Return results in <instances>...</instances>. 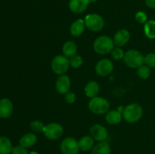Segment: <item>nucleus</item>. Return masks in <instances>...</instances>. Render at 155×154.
I'll use <instances>...</instances> for the list:
<instances>
[{
  "instance_id": "11",
  "label": "nucleus",
  "mask_w": 155,
  "mask_h": 154,
  "mask_svg": "<svg viewBox=\"0 0 155 154\" xmlns=\"http://www.w3.org/2000/svg\"><path fill=\"white\" fill-rule=\"evenodd\" d=\"M71 86V79L67 75H61L56 80L55 88L59 94L65 95L69 91Z\"/></svg>"
},
{
  "instance_id": "5",
  "label": "nucleus",
  "mask_w": 155,
  "mask_h": 154,
  "mask_svg": "<svg viewBox=\"0 0 155 154\" xmlns=\"http://www.w3.org/2000/svg\"><path fill=\"white\" fill-rule=\"evenodd\" d=\"M70 60L64 55H58L53 58L51 67L53 72L58 75H64L69 69Z\"/></svg>"
},
{
  "instance_id": "15",
  "label": "nucleus",
  "mask_w": 155,
  "mask_h": 154,
  "mask_svg": "<svg viewBox=\"0 0 155 154\" xmlns=\"http://www.w3.org/2000/svg\"><path fill=\"white\" fill-rule=\"evenodd\" d=\"M100 91V86L98 83L95 81H90L86 85L84 88V91L86 95L89 98H94L97 97Z\"/></svg>"
},
{
  "instance_id": "26",
  "label": "nucleus",
  "mask_w": 155,
  "mask_h": 154,
  "mask_svg": "<svg viewBox=\"0 0 155 154\" xmlns=\"http://www.w3.org/2000/svg\"><path fill=\"white\" fill-rule=\"evenodd\" d=\"M69 60L70 65H71L73 68H75V69L80 67L83 63V58H82V57L80 55H77V54H75V55H74L73 57H70Z\"/></svg>"
},
{
  "instance_id": "27",
  "label": "nucleus",
  "mask_w": 155,
  "mask_h": 154,
  "mask_svg": "<svg viewBox=\"0 0 155 154\" xmlns=\"http://www.w3.org/2000/svg\"><path fill=\"white\" fill-rule=\"evenodd\" d=\"M144 63L150 68H155V53H149L144 58Z\"/></svg>"
},
{
  "instance_id": "12",
  "label": "nucleus",
  "mask_w": 155,
  "mask_h": 154,
  "mask_svg": "<svg viewBox=\"0 0 155 154\" xmlns=\"http://www.w3.org/2000/svg\"><path fill=\"white\" fill-rule=\"evenodd\" d=\"M130 39V33L128 30L125 29L120 30L115 33L114 36V43L117 47H122L124 46L126 44L128 43Z\"/></svg>"
},
{
  "instance_id": "19",
  "label": "nucleus",
  "mask_w": 155,
  "mask_h": 154,
  "mask_svg": "<svg viewBox=\"0 0 155 154\" xmlns=\"http://www.w3.org/2000/svg\"><path fill=\"white\" fill-rule=\"evenodd\" d=\"M106 122L110 125H117L122 120V113L120 110H110L106 113Z\"/></svg>"
},
{
  "instance_id": "13",
  "label": "nucleus",
  "mask_w": 155,
  "mask_h": 154,
  "mask_svg": "<svg viewBox=\"0 0 155 154\" xmlns=\"http://www.w3.org/2000/svg\"><path fill=\"white\" fill-rule=\"evenodd\" d=\"M88 5L89 3L86 0H71L69 2V8L74 13L81 14L86 11Z\"/></svg>"
},
{
  "instance_id": "18",
  "label": "nucleus",
  "mask_w": 155,
  "mask_h": 154,
  "mask_svg": "<svg viewBox=\"0 0 155 154\" xmlns=\"http://www.w3.org/2000/svg\"><path fill=\"white\" fill-rule=\"evenodd\" d=\"M94 143H95V140L92 138V136L89 135L83 136L78 141L80 149L85 152L92 149L94 146Z\"/></svg>"
},
{
  "instance_id": "20",
  "label": "nucleus",
  "mask_w": 155,
  "mask_h": 154,
  "mask_svg": "<svg viewBox=\"0 0 155 154\" xmlns=\"http://www.w3.org/2000/svg\"><path fill=\"white\" fill-rule=\"evenodd\" d=\"M77 44L72 41H68L65 42L62 48L64 55L67 57H71L74 55L77 54Z\"/></svg>"
},
{
  "instance_id": "10",
  "label": "nucleus",
  "mask_w": 155,
  "mask_h": 154,
  "mask_svg": "<svg viewBox=\"0 0 155 154\" xmlns=\"http://www.w3.org/2000/svg\"><path fill=\"white\" fill-rule=\"evenodd\" d=\"M90 134L94 140L98 142L105 141L107 138V129L99 124H95L91 127Z\"/></svg>"
},
{
  "instance_id": "16",
  "label": "nucleus",
  "mask_w": 155,
  "mask_h": 154,
  "mask_svg": "<svg viewBox=\"0 0 155 154\" xmlns=\"http://www.w3.org/2000/svg\"><path fill=\"white\" fill-rule=\"evenodd\" d=\"M37 141V137L33 133H27L20 139V146L24 148H29L34 146Z\"/></svg>"
},
{
  "instance_id": "14",
  "label": "nucleus",
  "mask_w": 155,
  "mask_h": 154,
  "mask_svg": "<svg viewBox=\"0 0 155 154\" xmlns=\"http://www.w3.org/2000/svg\"><path fill=\"white\" fill-rule=\"evenodd\" d=\"M13 104L8 98H4L0 101V117L8 118L12 114Z\"/></svg>"
},
{
  "instance_id": "32",
  "label": "nucleus",
  "mask_w": 155,
  "mask_h": 154,
  "mask_svg": "<svg viewBox=\"0 0 155 154\" xmlns=\"http://www.w3.org/2000/svg\"><path fill=\"white\" fill-rule=\"evenodd\" d=\"M145 4L150 8L155 9V0H145Z\"/></svg>"
},
{
  "instance_id": "17",
  "label": "nucleus",
  "mask_w": 155,
  "mask_h": 154,
  "mask_svg": "<svg viewBox=\"0 0 155 154\" xmlns=\"http://www.w3.org/2000/svg\"><path fill=\"white\" fill-rule=\"evenodd\" d=\"M85 27V21L82 19H78L71 24L70 32L74 36H80L84 33Z\"/></svg>"
},
{
  "instance_id": "3",
  "label": "nucleus",
  "mask_w": 155,
  "mask_h": 154,
  "mask_svg": "<svg viewBox=\"0 0 155 154\" xmlns=\"http://www.w3.org/2000/svg\"><path fill=\"white\" fill-rule=\"evenodd\" d=\"M144 57L140 51L137 50H129L124 54V61L127 66L133 69H138L144 63Z\"/></svg>"
},
{
  "instance_id": "28",
  "label": "nucleus",
  "mask_w": 155,
  "mask_h": 154,
  "mask_svg": "<svg viewBox=\"0 0 155 154\" xmlns=\"http://www.w3.org/2000/svg\"><path fill=\"white\" fill-rule=\"evenodd\" d=\"M111 54V57H113L114 60H119L120 59L124 58V56L125 53L124 52L122 49H121L120 47H116V48H114L113 50L110 52Z\"/></svg>"
},
{
  "instance_id": "9",
  "label": "nucleus",
  "mask_w": 155,
  "mask_h": 154,
  "mask_svg": "<svg viewBox=\"0 0 155 154\" xmlns=\"http://www.w3.org/2000/svg\"><path fill=\"white\" fill-rule=\"evenodd\" d=\"M114 69V64L109 59H102L96 63L95 72L100 76H107L110 75Z\"/></svg>"
},
{
  "instance_id": "1",
  "label": "nucleus",
  "mask_w": 155,
  "mask_h": 154,
  "mask_svg": "<svg viewBox=\"0 0 155 154\" xmlns=\"http://www.w3.org/2000/svg\"><path fill=\"white\" fill-rule=\"evenodd\" d=\"M143 114V109L140 104L137 103L129 104L124 107L122 115L124 119L130 123H135L142 118Z\"/></svg>"
},
{
  "instance_id": "4",
  "label": "nucleus",
  "mask_w": 155,
  "mask_h": 154,
  "mask_svg": "<svg viewBox=\"0 0 155 154\" xmlns=\"http://www.w3.org/2000/svg\"><path fill=\"white\" fill-rule=\"evenodd\" d=\"M89 108L95 114H104L108 112L110 104L105 98L101 97H95L92 98L89 101Z\"/></svg>"
},
{
  "instance_id": "29",
  "label": "nucleus",
  "mask_w": 155,
  "mask_h": 154,
  "mask_svg": "<svg viewBox=\"0 0 155 154\" xmlns=\"http://www.w3.org/2000/svg\"><path fill=\"white\" fill-rule=\"evenodd\" d=\"M135 18H136V21L141 24H145L148 21V16L143 11H138L136 14Z\"/></svg>"
},
{
  "instance_id": "7",
  "label": "nucleus",
  "mask_w": 155,
  "mask_h": 154,
  "mask_svg": "<svg viewBox=\"0 0 155 154\" xmlns=\"http://www.w3.org/2000/svg\"><path fill=\"white\" fill-rule=\"evenodd\" d=\"M44 135L50 140H58L64 134V128L61 124L52 122L45 125Z\"/></svg>"
},
{
  "instance_id": "22",
  "label": "nucleus",
  "mask_w": 155,
  "mask_h": 154,
  "mask_svg": "<svg viewBox=\"0 0 155 154\" xmlns=\"http://www.w3.org/2000/svg\"><path fill=\"white\" fill-rule=\"evenodd\" d=\"M12 143L6 137H0V154H9L12 152Z\"/></svg>"
},
{
  "instance_id": "8",
  "label": "nucleus",
  "mask_w": 155,
  "mask_h": 154,
  "mask_svg": "<svg viewBox=\"0 0 155 154\" xmlns=\"http://www.w3.org/2000/svg\"><path fill=\"white\" fill-rule=\"evenodd\" d=\"M60 148L63 154H77L80 150L78 141L75 138L71 137L62 140Z\"/></svg>"
},
{
  "instance_id": "23",
  "label": "nucleus",
  "mask_w": 155,
  "mask_h": 154,
  "mask_svg": "<svg viewBox=\"0 0 155 154\" xmlns=\"http://www.w3.org/2000/svg\"><path fill=\"white\" fill-rule=\"evenodd\" d=\"M145 36L149 39H155V21H147L144 26Z\"/></svg>"
},
{
  "instance_id": "30",
  "label": "nucleus",
  "mask_w": 155,
  "mask_h": 154,
  "mask_svg": "<svg viewBox=\"0 0 155 154\" xmlns=\"http://www.w3.org/2000/svg\"><path fill=\"white\" fill-rule=\"evenodd\" d=\"M64 100L68 104H74L76 101V95L74 92L68 91L64 95Z\"/></svg>"
},
{
  "instance_id": "21",
  "label": "nucleus",
  "mask_w": 155,
  "mask_h": 154,
  "mask_svg": "<svg viewBox=\"0 0 155 154\" xmlns=\"http://www.w3.org/2000/svg\"><path fill=\"white\" fill-rule=\"evenodd\" d=\"M91 154H110V146L106 141H101L93 146Z\"/></svg>"
},
{
  "instance_id": "33",
  "label": "nucleus",
  "mask_w": 155,
  "mask_h": 154,
  "mask_svg": "<svg viewBox=\"0 0 155 154\" xmlns=\"http://www.w3.org/2000/svg\"><path fill=\"white\" fill-rule=\"evenodd\" d=\"M86 1L88 2V3H94V2H97L98 1V0H86Z\"/></svg>"
},
{
  "instance_id": "25",
  "label": "nucleus",
  "mask_w": 155,
  "mask_h": 154,
  "mask_svg": "<svg viewBox=\"0 0 155 154\" xmlns=\"http://www.w3.org/2000/svg\"><path fill=\"white\" fill-rule=\"evenodd\" d=\"M151 69H150L149 66H146V65H142L140 67L138 68L137 74L141 79H146L151 75Z\"/></svg>"
},
{
  "instance_id": "6",
  "label": "nucleus",
  "mask_w": 155,
  "mask_h": 154,
  "mask_svg": "<svg viewBox=\"0 0 155 154\" xmlns=\"http://www.w3.org/2000/svg\"><path fill=\"white\" fill-rule=\"evenodd\" d=\"M84 21L86 28L92 32L100 31L104 26V19L98 14H90L86 15Z\"/></svg>"
},
{
  "instance_id": "34",
  "label": "nucleus",
  "mask_w": 155,
  "mask_h": 154,
  "mask_svg": "<svg viewBox=\"0 0 155 154\" xmlns=\"http://www.w3.org/2000/svg\"><path fill=\"white\" fill-rule=\"evenodd\" d=\"M29 154H39V153H38L37 152H36V151H32V152H30Z\"/></svg>"
},
{
  "instance_id": "24",
  "label": "nucleus",
  "mask_w": 155,
  "mask_h": 154,
  "mask_svg": "<svg viewBox=\"0 0 155 154\" xmlns=\"http://www.w3.org/2000/svg\"><path fill=\"white\" fill-rule=\"evenodd\" d=\"M30 129L36 133H42L44 132L45 125L39 120H34L30 123Z\"/></svg>"
},
{
  "instance_id": "2",
  "label": "nucleus",
  "mask_w": 155,
  "mask_h": 154,
  "mask_svg": "<svg viewBox=\"0 0 155 154\" xmlns=\"http://www.w3.org/2000/svg\"><path fill=\"white\" fill-rule=\"evenodd\" d=\"M114 48V43L111 38L107 36H101L97 38L93 44V48L99 54H106L111 52Z\"/></svg>"
},
{
  "instance_id": "31",
  "label": "nucleus",
  "mask_w": 155,
  "mask_h": 154,
  "mask_svg": "<svg viewBox=\"0 0 155 154\" xmlns=\"http://www.w3.org/2000/svg\"><path fill=\"white\" fill-rule=\"evenodd\" d=\"M12 154H29V153L27 150V148H24L21 146H18L12 148Z\"/></svg>"
}]
</instances>
